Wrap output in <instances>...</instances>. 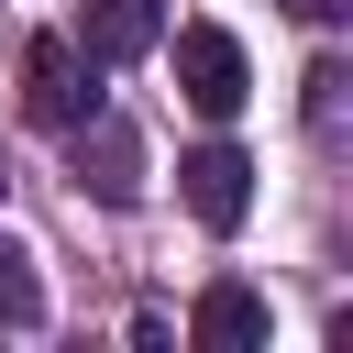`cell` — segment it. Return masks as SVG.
I'll list each match as a JSON object with an SVG mask.
<instances>
[{"mask_svg": "<svg viewBox=\"0 0 353 353\" xmlns=\"http://www.w3.org/2000/svg\"><path fill=\"white\" fill-rule=\"evenodd\" d=\"M22 110H33L44 132H66V121H88V110H99L77 33H33V44H22Z\"/></svg>", "mask_w": 353, "mask_h": 353, "instance_id": "7a4b0ae2", "label": "cell"}, {"mask_svg": "<svg viewBox=\"0 0 353 353\" xmlns=\"http://www.w3.org/2000/svg\"><path fill=\"white\" fill-rule=\"evenodd\" d=\"M66 165H77V188H88L99 210H132V199H143V143H132V121H110V110L66 121Z\"/></svg>", "mask_w": 353, "mask_h": 353, "instance_id": "3957f363", "label": "cell"}, {"mask_svg": "<svg viewBox=\"0 0 353 353\" xmlns=\"http://www.w3.org/2000/svg\"><path fill=\"white\" fill-rule=\"evenodd\" d=\"M165 44V0H77V55L88 66H132Z\"/></svg>", "mask_w": 353, "mask_h": 353, "instance_id": "277c9868", "label": "cell"}, {"mask_svg": "<svg viewBox=\"0 0 353 353\" xmlns=\"http://www.w3.org/2000/svg\"><path fill=\"white\" fill-rule=\"evenodd\" d=\"M0 176H11V165H0Z\"/></svg>", "mask_w": 353, "mask_h": 353, "instance_id": "30bf717a", "label": "cell"}, {"mask_svg": "<svg viewBox=\"0 0 353 353\" xmlns=\"http://www.w3.org/2000/svg\"><path fill=\"white\" fill-rule=\"evenodd\" d=\"M44 320V276H33V254L0 232V331H33Z\"/></svg>", "mask_w": 353, "mask_h": 353, "instance_id": "52a82bcc", "label": "cell"}, {"mask_svg": "<svg viewBox=\"0 0 353 353\" xmlns=\"http://www.w3.org/2000/svg\"><path fill=\"white\" fill-rule=\"evenodd\" d=\"M176 99H188L199 121H232V110L254 99V77H243V44H232L221 22H188V33H176Z\"/></svg>", "mask_w": 353, "mask_h": 353, "instance_id": "6da1fadb", "label": "cell"}, {"mask_svg": "<svg viewBox=\"0 0 353 353\" xmlns=\"http://www.w3.org/2000/svg\"><path fill=\"white\" fill-rule=\"evenodd\" d=\"M188 342H199V353H243V342H265V298H254L243 276H221V287L188 309Z\"/></svg>", "mask_w": 353, "mask_h": 353, "instance_id": "8992f818", "label": "cell"}, {"mask_svg": "<svg viewBox=\"0 0 353 353\" xmlns=\"http://www.w3.org/2000/svg\"><path fill=\"white\" fill-rule=\"evenodd\" d=\"M287 11H298V22H342L353 0H287Z\"/></svg>", "mask_w": 353, "mask_h": 353, "instance_id": "9c48e42d", "label": "cell"}, {"mask_svg": "<svg viewBox=\"0 0 353 353\" xmlns=\"http://www.w3.org/2000/svg\"><path fill=\"white\" fill-rule=\"evenodd\" d=\"M342 88H353V66H342V55H320V66H309V132H320V143L342 132Z\"/></svg>", "mask_w": 353, "mask_h": 353, "instance_id": "ba28073f", "label": "cell"}, {"mask_svg": "<svg viewBox=\"0 0 353 353\" xmlns=\"http://www.w3.org/2000/svg\"><path fill=\"white\" fill-rule=\"evenodd\" d=\"M176 188H188V210H199L210 232H243V210H254V165H243L232 143H199V154L176 165Z\"/></svg>", "mask_w": 353, "mask_h": 353, "instance_id": "5b68a950", "label": "cell"}]
</instances>
